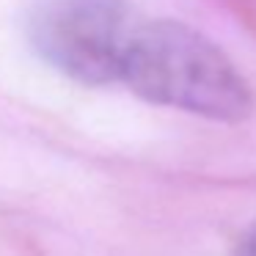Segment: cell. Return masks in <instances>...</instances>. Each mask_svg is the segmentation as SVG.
Returning <instances> with one entry per match:
<instances>
[{"mask_svg": "<svg viewBox=\"0 0 256 256\" xmlns=\"http://www.w3.org/2000/svg\"><path fill=\"white\" fill-rule=\"evenodd\" d=\"M118 80L154 105L212 122H245L254 110V91L226 52L171 20L132 28Z\"/></svg>", "mask_w": 256, "mask_h": 256, "instance_id": "cell-1", "label": "cell"}, {"mask_svg": "<svg viewBox=\"0 0 256 256\" xmlns=\"http://www.w3.org/2000/svg\"><path fill=\"white\" fill-rule=\"evenodd\" d=\"M132 36L124 0H39L30 42L47 64L88 86L118 80Z\"/></svg>", "mask_w": 256, "mask_h": 256, "instance_id": "cell-2", "label": "cell"}, {"mask_svg": "<svg viewBox=\"0 0 256 256\" xmlns=\"http://www.w3.org/2000/svg\"><path fill=\"white\" fill-rule=\"evenodd\" d=\"M234 256H256V223L248 228V232H245V237L240 240Z\"/></svg>", "mask_w": 256, "mask_h": 256, "instance_id": "cell-3", "label": "cell"}]
</instances>
